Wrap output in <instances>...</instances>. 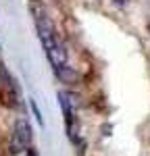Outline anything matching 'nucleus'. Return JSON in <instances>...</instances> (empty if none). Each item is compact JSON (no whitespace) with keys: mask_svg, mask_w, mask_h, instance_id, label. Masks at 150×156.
<instances>
[{"mask_svg":"<svg viewBox=\"0 0 150 156\" xmlns=\"http://www.w3.org/2000/svg\"><path fill=\"white\" fill-rule=\"evenodd\" d=\"M11 140L19 142V144L25 146V148H29L31 140H34V131H31L29 121H27V119H17V121H15V125H12V137H11Z\"/></svg>","mask_w":150,"mask_h":156,"instance_id":"obj_1","label":"nucleus"},{"mask_svg":"<svg viewBox=\"0 0 150 156\" xmlns=\"http://www.w3.org/2000/svg\"><path fill=\"white\" fill-rule=\"evenodd\" d=\"M11 156H36V152L31 150V148H25L21 152H17V154H11Z\"/></svg>","mask_w":150,"mask_h":156,"instance_id":"obj_5","label":"nucleus"},{"mask_svg":"<svg viewBox=\"0 0 150 156\" xmlns=\"http://www.w3.org/2000/svg\"><path fill=\"white\" fill-rule=\"evenodd\" d=\"M112 2H115V4H121V6H123V4H127L129 0H112Z\"/></svg>","mask_w":150,"mask_h":156,"instance_id":"obj_6","label":"nucleus"},{"mask_svg":"<svg viewBox=\"0 0 150 156\" xmlns=\"http://www.w3.org/2000/svg\"><path fill=\"white\" fill-rule=\"evenodd\" d=\"M44 50H46V56H48L52 69H59L62 65H67V50H65V46L61 44L59 37H56L52 44H48Z\"/></svg>","mask_w":150,"mask_h":156,"instance_id":"obj_2","label":"nucleus"},{"mask_svg":"<svg viewBox=\"0 0 150 156\" xmlns=\"http://www.w3.org/2000/svg\"><path fill=\"white\" fill-rule=\"evenodd\" d=\"M29 106H31V110H34V117H36V121L40 123V125H44V119H42V112H40V108H38L36 100H29Z\"/></svg>","mask_w":150,"mask_h":156,"instance_id":"obj_4","label":"nucleus"},{"mask_svg":"<svg viewBox=\"0 0 150 156\" xmlns=\"http://www.w3.org/2000/svg\"><path fill=\"white\" fill-rule=\"evenodd\" d=\"M148 31H150V27H148Z\"/></svg>","mask_w":150,"mask_h":156,"instance_id":"obj_7","label":"nucleus"},{"mask_svg":"<svg viewBox=\"0 0 150 156\" xmlns=\"http://www.w3.org/2000/svg\"><path fill=\"white\" fill-rule=\"evenodd\" d=\"M54 73H56L59 81H62V83H67V85L79 83V73L75 71L73 67H69V65H62L59 69H54Z\"/></svg>","mask_w":150,"mask_h":156,"instance_id":"obj_3","label":"nucleus"}]
</instances>
